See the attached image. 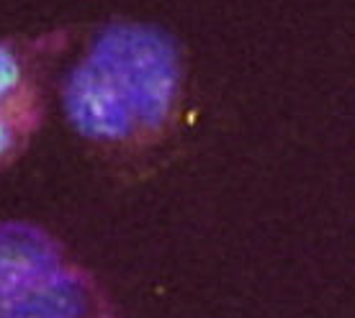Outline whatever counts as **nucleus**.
Listing matches in <instances>:
<instances>
[{
  "label": "nucleus",
  "mask_w": 355,
  "mask_h": 318,
  "mask_svg": "<svg viewBox=\"0 0 355 318\" xmlns=\"http://www.w3.org/2000/svg\"><path fill=\"white\" fill-rule=\"evenodd\" d=\"M70 31L0 36V175L24 159L46 118V90Z\"/></svg>",
  "instance_id": "obj_3"
},
{
  "label": "nucleus",
  "mask_w": 355,
  "mask_h": 318,
  "mask_svg": "<svg viewBox=\"0 0 355 318\" xmlns=\"http://www.w3.org/2000/svg\"><path fill=\"white\" fill-rule=\"evenodd\" d=\"M0 318H121L111 292L42 223L0 221Z\"/></svg>",
  "instance_id": "obj_2"
},
{
  "label": "nucleus",
  "mask_w": 355,
  "mask_h": 318,
  "mask_svg": "<svg viewBox=\"0 0 355 318\" xmlns=\"http://www.w3.org/2000/svg\"><path fill=\"white\" fill-rule=\"evenodd\" d=\"M186 93L175 36L144 21H108L64 75L60 100L72 133L108 159H137L168 142Z\"/></svg>",
  "instance_id": "obj_1"
}]
</instances>
